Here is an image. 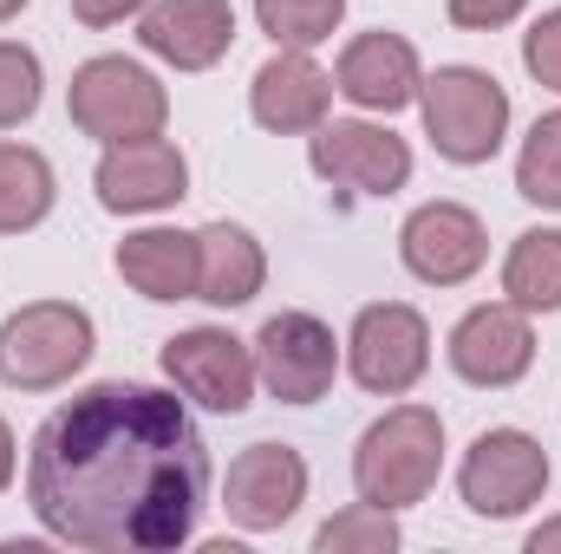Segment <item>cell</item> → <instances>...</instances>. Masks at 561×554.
I'll return each mask as SVG.
<instances>
[{"label":"cell","mask_w":561,"mask_h":554,"mask_svg":"<svg viewBox=\"0 0 561 554\" xmlns=\"http://www.w3.org/2000/svg\"><path fill=\"white\" fill-rule=\"evenodd\" d=\"M92 183H99V203L112 216H157V209H176L190 196V157L170 138L105 143Z\"/></svg>","instance_id":"13"},{"label":"cell","mask_w":561,"mask_h":554,"mask_svg":"<svg viewBox=\"0 0 561 554\" xmlns=\"http://www.w3.org/2000/svg\"><path fill=\"white\" fill-rule=\"evenodd\" d=\"M529 554H561V516H556V522H542V529L529 535Z\"/></svg>","instance_id":"29"},{"label":"cell","mask_w":561,"mask_h":554,"mask_svg":"<svg viewBox=\"0 0 561 554\" xmlns=\"http://www.w3.org/2000/svg\"><path fill=\"white\" fill-rule=\"evenodd\" d=\"M249 112H255V125L275 131V138L320 131L327 112H333V79L313 66V53L275 46V59L249 79Z\"/></svg>","instance_id":"17"},{"label":"cell","mask_w":561,"mask_h":554,"mask_svg":"<svg viewBox=\"0 0 561 554\" xmlns=\"http://www.w3.org/2000/svg\"><path fill=\"white\" fill-rule=\"evenodd\" d=\"M53 163L33 143H0V235H26L53 216Z\"/></svg>","instance_id":"20"},{"label":"cell","mask_w":561,"mask_h":554,"mask_svg":"<svg viewBox=\"0 0 561 554\" xmlns=\"http://www.w3.org/2000/svg\"><path fill=\"white\" fill-rule=\"evenodd\" d=\"M20 7H26V0H0V26H7V20H13Z\"/></svg>","instance_id":"31"},{"label":"cell","mask_w":561,"mask_h":554,"mask_svg":"<svg viewBox=\"0 0 561 554\" xmlns=\"http://www.w3.org/2000/svg\"><path fill=\"white\" fill-rule=\"evenodd\" d=\"M26 503L72 549L170 554L209 509V443L176 392L105 379L33 430Z\"/></svg>","instance_id":"1"},{"label":"cell","mask_w":561,"mask_h":554,"mask_svg":"<svg viewBox=\"0 0 561 554\" xmlns=\"http://www.w3.org/2000/svg\"><path fill=\"white\" fill-rule=\"evenodd\" d=\"M523 7H529V0H450V26H463V33H496V26L523 20Z\"/></svg>","instance_id":"27"},{"label":"cell","mask_w":561,"mask_h":554,"mask_svg":"<svg viewBox=\"0 0 561 554\" xmlns=\"http://www.w3.org/2000/svg\"><path fill=\"white\" fill-rule=\"evenodd\" d=\"M13 430H7V417H0V496H7V483H13Z\"/></svg>","instance_id":"30"},{"label":"cell","mask_w":561,"mask_h":554,"mask_svg":"<svg viewBox=\"0 0 561 554\" xmlns=\"http://www.w3.org/2000/svg\"><path fill=\"white\" fill-rule=\"evenodd\" d=\"M457 489H463L470 516H483V522H510V516H523V509L542 503V489H549V450H542L529 430L496 424V430H483V437L463 450V463H457Z\"/></svg>","instance_id":"6"},{"label":"cell","mask_w":561,"mask_h":554,"mask_svg":"<svg viewBox=\"0 0 561 554\" xmlns=\"http://www.w3.org/2000/svg\"><path fill=\"white\" fill-rule=\"evenodd\" d=\"M255 20L275 46H294V53H313L320 39L340 33L346 20V0H255Z\"/></svg>","instance_id":"22"},{"label":"cell","mask_w":561,"mask_h":554,"mask_svg":"<svg viewBox=\"0 0 561 554\" xmlns=\"http://www.w3.org/2000/svg\"><path fill=\"white\" fill-rule=\"evenodd\" d=\"M516 196L536 209H561V112L536 118V131L523 138L516 157Z\"/></svg>","instance_id":"23"},{"label":"cell","mask_w":561,"mask_h":554,"mask_svg":"<svg viewBox=\"0 0 561 554\" xmlns=\"http://www.w3.org/2000/svg\"><path fill=\"white\" fill-rule=\"evenodd\" d=\"M307 503V463L294 443H249L236 463H229V483H222V509L236 529L249 535H268L280 522H294Z\"/></svg>","instance_id":"14"},{"label":"cell","mask_w":561,"mask_h":554,"mask_svg":"<svg viewBox=\"0 0 561 554\" xmlns=\"http://www.w3.org/2000/svg\"><path fill=\"white\" fill-rule=\"evenodd\" d=\"M523 66H529V79H536V85L561 92V7H556V13H542V20L523 33Z\"/></svg>","instance_id":"26"},{"label":"cell","mask_w":561,"mask_h":554,"mask_svg":"<svg viewBox=\"0 0 561 554\" xmlns=\"http://www.w3.org/2000/svg\"><path fill=\"white\" fill-rule=\"evenodd\" d=\"M346 366L359 379V392L373 399H405L431 372V326L419 307L405 300H373L359 307L353 333H346Z\"/></svg>","instance_id":"7"},{"label":"cell","mask_w":561,"mask_h":554,"mask_svg":"<svg viewBox=\"0 0 561 554\" xmlns=\"http://www.w3.org/2000/svg\"><path fill=\"white\" fill-rule=\"evenodd\" d=\"M92 359V313L72 300H33L0 320V379L13 392H53Z\"/></svg>","instance_id":"5"},{"label":"cell","mask_w":561,"mask_h":554,"mask_svg":"<svg viewBox=\"0 0 561 554\" xmlns=\"http://www.w3.org/2000/svg\"><path fill=\"white\" fill-rule=\"evenodd\" d=\"M313 549L320 554H392L399 549V522H392V509H379V503H353V509H340L333 522H320Z\"/></svg>","instance_id":"24"},{"label":"cell","mask_w":561,"mask_h":554,"mask_svg":"<svg viewBox=\"0 0 561 554\" xmlns=\"http://www.w3.org/2000/svg\"><path fill=\"white\" fill-rule=\"evenodd\" d=\"M399 262L424 280V287H463L490 262V235L483 216L463 203H419L399 229Z\"/></svg>","instance_id":"12"},{"label":"cell","mask_w":561,"mask_h":554,"mask_svg":"<svg viewBox=\"0 0 561 554\" xmlns=\"http://www.w3.org/2000/svg\"><path fill=\"white\" fill-rule=\"evenodd\" d=\"M268 280V255L242 222H209L196 235V300L209 307H249Z\"/></svg>","instance_id":"18"},{"label":"cell","mask_w":561,"mask_h":554,"mask_svg":"<svg viewBox=\"0 0 561 554\" xmlns=\"http://www.w3.org/2000/svg\"><path fill=\"white\" fill-rule=\"evenodd\" d=\"M66 112H72V125H79L85 138H99V143L163 138V125H170V92H163V79H157L150 66L125 59V53H99V59H85V66L72 72Z\"/></svg>","instance_id":"3"},{"label":"cell","mask_w":561,"mask_h":554,"mask_svg":"<svg viewBox=\"0 0 561 554\" xmlns=\"http://www.w3.org/2000/svg\"><path fill=\"white\" fill-rule=\"evenodd\" d=\"M437 470H444V417L431 405H392L379 424H366V437L353 450L359 503H379L392 516L437 489Z\"/></svg>","instance_id":"2"},{"label":"cell","mask_w":561,"mask_h":554,"mask_svg":"<svg viewBox=\"0 0 561 554\" xmlns=\"http://www.w3.org/2000/svg\"><path fill=\"white\" fill-rule=\"evenodd\" d=\"M163 379H170L190 405L222 412V417L249 412V405H255V385H262L255 346L236 339L229 326H190V333L163 339Z\"/></svg>","instance_id":"8"},{"label":"cell","mask_w":561,"mask_h":554,"mask_svg":"<svg viewBox=\"0 0 561 554\" xmlns=\"http://www.w3.org/2000/svg\"><path fill=\"white\" fill-rule=\"evenodd\" d=\"M150 0H72V13L85 20V26H125V20H138Z\"/></svg>","instance_id":"28"},{"label":"cell","mask_w":561,"mask_h":554,"mask_svg":"<svg viewBox=\"0 0 561 554\" xmlns=\"http://www.w3.org/2000/svg\"><path fill=\"white\" fill-rule=\"evenodd\" d=\"M118 275L144 300H196V235L183 229H138L118 242Z\"/></svg>","instance_id":"19"},{"label":"cell","mask_w":561,"mask_h":554,"mask_svg":"<svg viewBox=\"0 0 561 554\" xmlns=\"http://www.w3.org/2000/svg\"><path fill=\"white\" fill-rule=\"evenodd\" d=\"M424 105V138L450 163H490L510 138V92L483 66H437L419 85Z\"/></svg>","instance_id":"4"},{"label":"cell","mask_w":561,"mask_h":554,"mask_svg":"<svg viewBox=\"0 0 561 554\" xmlns=\"http://www.w3.org/2000/svg\"><path fill=\"white\" fill-rule=\"evenodd\" d=\"M450 372L477 392H510L529 366H536V326L523 307L510 300H483L450 326Z\"/></svg>","instance_id":"11"},{"label":"cell","mask_w":561,"mask_h":554,"mask_svg":"<svg viewBox=\"0 0 561 554\" xmlns=\"http://www.w3.org/2000/svg\"><path fill=\"white\" fill-rule=\"evenodd\" d=\"M503 300L523 313H561V229H529L510 242Z\"/></svg>","instance_id":"21"},{"label":"cell","mask_w":561,"mask_h":554,"mask_svg":"<svg viewBox=\"0 0 561 554\" xmlns=\"http://www.w3.org/2000/svg\"><path fill=\"white\" fill-rule=\"evenodd\" d=\"M39 92H46V79H39V53L20 46V39H0V131L26 125V118L39 112Z\"/></svg>","instance_id":"25"},{"label":"cell","mask_w":561,"mask_h":554,"mask_svg":"<svg viewBox=\"0 0 561 554\" xmlns=\"http://www.w3.org/2000/svg\"><path fill=\"white\" fill-rule=\"evenodd\" d=\"M138 39L150 59L176 72H209L236 46V7L229 0H150L138 13Z\"/></svg>","instance_id":"15"},{"label":"cell","mask_w":561,"mask_h":554,"mask_svg":"<svg viewBox=\"0 0 561 554\" xmlns=\"http://www.w3.org/2000/svg\"><path fill=\"white\" fill-rule=\"evenodd\" d=\"M255 372L280 405H320L333 392V372H340V339L313 313H275L255 333Z\"/></svg>","instance_id":"10"},{"label":"cell","mask_w":561,"mask_h":554,"mask_svg":"<svg viewBox=\"0 0 561 554\" xmlns=\"http://www.w3.org/2000/svg\"><path fill=\"white\" fill-rule=\"evenodd\" d=\"M307 163L320 183L353 196H392L412 183V143L366 118H327L320 131H307Z\"/></svg>","instance_id":"9"},{"label":"cell","mask_w":561,"mask_h":554,"mask_svg":"<svg viewBox=\"0 0 561 554\" xmlns=\"http://www.w3.org/2000/svg\"><path fill=\"white\" fill-rule=\"evenodd\" d=\"M424 72H419V46L405 39V33H359L346 53H340V66H333V92L340 99H353L359 112H405L412 99H419Z\"/></svg>","instance_id":"16"}]
</instances>
